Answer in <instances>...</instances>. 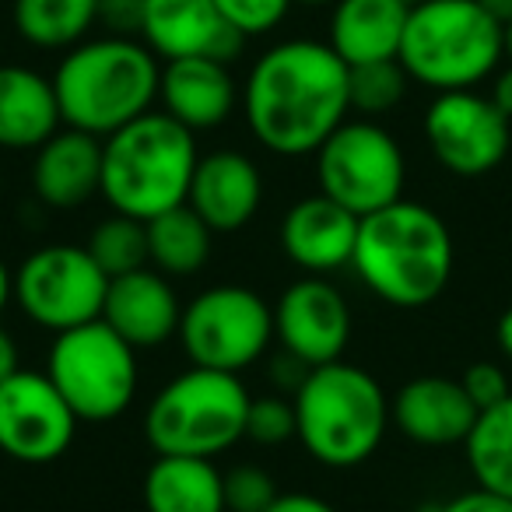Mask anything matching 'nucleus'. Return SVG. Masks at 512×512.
<instances>
[{"label": "nucleus", "instance_id": "obj_19", "mask_svg": "<svg viewBox=\"0 0 512 512\" xmlns=\"http://www.w3.org/2000/svg\"><path fill=\"white\" fill-rule=\"evenodd\" d=\"M102 320L134 351H151L179 334L183 302L165 274H158L155 267H141L109 281Z\"/></svg>", "mask_w": 512, "mask_h": 512}, {"label": "nucleus", "instance_id": "obj_2", "mask_svg": "<svg viewBox=\"0 0 512 512\" xmlns=\"http://www.w3.org/2000/svg\"><path fill=\"white\" fill-rule=\"evenodd\" d=\"M453 264V232L418 200H397L362 218L351 260L362 285L397 309L432 306L446 292Z\"/></svg>", "mask_w": 512, "mask_h": 512}, {"label": "nucleus", "instance_id": "obj_4", "mask_svg": "<svg viewBox=\"0 0 512 512\" xmlns=\"http://www.w3.org/2000/svg\"><path fill=\"white\" fill-rule=\"evenodd\" d=\"M193 130L165 116L162 109L137 116L116 134L102 137V193L116 214L151 221L183 207L197 172Z\"/></svg>", "mask_w": 512, "mask_h": 512}, {"label": "nucleus", "instance_id": "obj_37", "mask_svg": "<svg viewBox=\"0 0 512 512\" xmlns=\"http://www.w3.org/2000/svg\"><path fill=\"white\" fill-rule=\"evenodd\" d=\"M267 512H337L327 498L309 495V491H285L274 498V505Z\"/></svg>", "mask_w": 512, "mask_h": 512}, {"label": "nucleus", "instance_id": "obj_7", "mask_svg": "<svg viewBox=\"0 0 512 512\" xmlns=\"http://www.w3.org/2000/svg\"><path fill=\"white\" fill-rule=\"evenodd\" d=\"M249 390L242 376L190 365L151 397L144 411V439L158 456L214 460L246 439Z\"/></svg>", "mask_w": 512, "mask_h": 512}, {"label": "nucleus", "instance_id": "obj_45", "mask_svg": "<svg viewBox=\"0 0 512 512\" xmlns=\"http://www.w3.org/2000/svg\"><path fill=\"white\" fill-rule=\"evenodd\" d=\"M407 8H418V4H425V0H404Z\"/></svg>", "mask_w": 512, "mask_h": 512}, {"label": "nucleus", "instance_id": "obj_1", "mask_svg": "<svg viewBox=\"0 0 512 512\" xmlns=\"http://www.w3.org/2000/svg\"><path fill=\"white\" fill-rule=\"evenodd\" d=\"M351 67L320 39H285L249 67L242 113L253 137L278 158L316 155L351 113Z\"/></svg>", "mask_w": 512, "mask_h": 512}, {"label": "nucleus", "instance_id": "obj_35", "mask_svg": "<svg viewBox=\"0 0 512 512\" xmlns=\"http://www.w3.org/2000/svg\"><path fill=\"white\" fill-rule=\"evenodd\" d=\"M432 512H512V498L495 495V491L470 488L463 495L449 498L442 505H432Z\"/></svg>", "mask_w": 512, "mask_h": 512}, {"label": "nucleus", "instance_id": "obj_6", "mask_svg": "<svg viewBox=\"0 0 512 512\" xmlns=\"http://www.w3.org/2000/svg\"><path fill=\"white\" fill-rule=\"evenodd\" d=\"M505 29L477 0H425L411 8L400 43L407 78L439 92H463L498 71Z\"/></svg>", "mask_w": 512, "mask_h": 512}, {"label": "nucleus", "instance_id": "obj_16", "mask_svg": "<svg viewBox=\"0 0 512 512\" xmlns=\"http://www.w3.org/2000/svg\"><path fill=\"white\" fill-rule=\"evenodd\" d=\"M362 218L330 200L327 193H309L295 200L281 221V249L302 274L327 278L355 260Z\"/></svg>", "mask_w": 512, "mask_h": 512}, {"label": "nucleus", "instance_id": "obj_41", "mask_svg": "<svg viewBox=\"0 0 512 512\" xmlns=\"http://www.w3.org/2000/svg\"><path fill=\"white\" fill-rule=\"evenodd\" d=\"M495 337H498V348H502V355L512 362V309H505L502 320H498L495 327Z\"/></svg>", "mask_w": 512, "mask_h": 512}, {"label": "nucleus", "instance_id": "obj_42", "mask_svg": "<svg viewBox=\"0 0 512 512\" xmlns=\"http://www.w3.org/2000/svg\"><path fill=\"white\" fill-rule=\"evenodd\" d=\"M477 4H481V8L488 11V15L502 25V29L512 22V0H477Z\"/></svg>", "mask_w": 512, "mask_h": 512}, {"label": "nucleus", "instance_id": "obj_12", "mask_svg": "<svg viewBox=\"0 0 512 512\" xmlns=\"http://www.w3.org/2000/svg\"><path fill=\"white\" fill-rule=\"evenodd\" d=\"M425 141L435 162L460 179H477L505 162L512 144V120L498 113L488 95L474 88L439 92L425 109Z\"/></svg>", "mask_w": 512, "mask_h": 512}, {"label": "nucleus", "instance_id": "obj_36", "mask_svg": "<svg viewBox=\"0 0 512 512\" xmlns=\"http://www.w3.org/2000/svg\"><path fill=\"white\" fill-rule=\"evenodd\" d=\"M267 376H271V383L278 386V393H285V397H295V390L306 383L309 365L302 362V358L288 355V351L281 348V355L271 358V369H267Z\"/></svg>", "mask_w": 512, "mask_h": 512}, {"label": "nucleus", "instance_id": "obj_3", "mask_svg": "<svg viewBox=\"0 0 512 512\" xmlns=\"http://www.w3.org/2000/svg\"><path fill=\"white\" fill-rule=\"evenodd\" d=\"M162 85V60L144 39H85L53 71V92L64 127L109 137L137 116L151 113Z\"/></svg>", "mask_w": 512, "mask_h": 512}, {"label": "nucleus", "instance_id": "obj_40", "mask_svg": "<svg viewBox=\"0 0 512 512\" xmlns=\"http://www.w3.org/2000/svg\"><path fill=\"white\" fill-rule=\"evenodd\" d=\"M11 302H15V274L0 260V316H4V309H8Z\"/></svg>", "mask_w": 512, "mask_h": 512}, {"label": "nucleus", "instance_id": "obj_21", "mask_svg": "<svg viewBox=\"0 0 512 512\" xmlns=\"http://www.w3.org/2000/svg\"><path fill=\"white\" fill-rule=\"evenodd\" d=\"M32 193L53 211H74L102 193V137L60 127L36 151Z\"/></svg>", "mask_w": 512, "mask_h": 512}, {"label": "nucleus", "instance_id": "obj_18", "mask_svg": "<svg viewBox=\"0 0 512 512\" xmlns=\"http://www.w3.org/2000/svg\"><path fill=\"white\" fill-rule=\"evenodd\" d=\"M186 204L200 214L214 235H232L246 228L264 204V176L249 155L221 148L200 155Z\"/></svg>", "mask_w": 512, "mask_h": 512}, {"label": "nucleus", "instance_id": "obj_15", "mask_svg": "<svg viewBox=\"0 0 512 512\" xmlns=\"http://www.w3.org/2000/svg\"><path fill=\"white\" fill-rule=\"evenodd\" d=\"M141 39L158 60L214 57L232 64L246 46V36L221 18L214 0H144Z\"/></svg>", "mask_w": 512, "mask_h": 512}, {"label": "nucleus", "instance_id": "obj_25", "mask_svg": "<svg viewBox=\"0 0 512 512\" xmlns=\"http://www.w3.org/2000/svg\"><path fill=\"white\" fill-rule=\"evenodd\" d=\"M18 39L36 50H74L99 25V0H11Z\"/></svg>", "mask_w": 512, "mask_h": 512}, {"label": "nucleus", "instance_id": "obj_28", "mask_svg": "<svg viewBox=\"0 0 512 512\" xmlns=\"http://www.w3.org/2000/svg\"><path fill=\"white\" fill-rule=\"evenodd\" d=\"M88 253L95 264L113 278H123L130 271H141L148 264V221L127 218V214H109L88 235Z\"/></svg>", "mask_w": 512, "mask_h": 512}, {"label": "nucleus", "instance_id": "obj_5", "mask_svg": "<svg viewBox=\"0 0 512 512\" xmlns=\"http://www.w3.org/2000/svg\"><path fill=\"white\" fill-rule=\"evenodd\" d=\"M292 400L299 421L295 439L323 467L351 470L383 446L390 428V397L362 365L344 358L316 365Z\"/></svg>", "mask_w": 512, "mask_h": 512}, {"label": "nucleus", "instance_id": "obj_33", "mask_svg": "<svg viewBox=\"0 0 512 512\" xmlns=\"http://www.w3.org/2000/svg\"><path fill=\"white\" fill-rule=\"evenodd\" d=\"M460 383H463V390H467V397L474 400L477 411H488V407L502 404L512 393L509 376H505V369L495 362H474L460 376Z\"/></svg>", "mask_w": 512, "mask_h": 512}, {"label": "nucleus", "instance_id": "obj_24", "mask_svg": "<svg viewBox=\"0 0 512 512\" xmlns=\"http://www.w3.org/2000/svg\"><path fill=\"white\" fill-rule=\"evenodd\" d=\"M148 512H228L225 474L204 456H155L144 474Z\"/></svg>", "mask_w": 512, "mask_h": 512}, {"label": "nucleus", "instance_id": "obj_20", "mask_svg": "<svg viewBox=\"0 0 512 512\" xmlns=\"http://www.w3.org/2000/svg\"><path fill=\"white\" fill-rule=\"evenodd\" d=\"M162 113L183 123L186 130H214L235 113L242 102V88L235 85L228 64L214 57H183L162 64V85H158Z\"/></svg>", "mask_w": 512, "mask_h": 512}, {"label": "nucleus", "instance_id": "obj_14", "mask_svg": "<svg viewBox=\"0 0 512 512\" xmlns=\"http://www.w3.org/2000/svg\"><path fill=\"white\" fill-rule=\"evenodd\" d=\"M274 337L309 369L341 362L351 341V306L344 292L313 274L288 285L274 306Z\"/></svg>", "mask_w": 512, "mask_h": 512}, {"label": "nucleus", "instance_id": "obj_30", "mask_svg": "<svg viewBox=\"0 0 512 512\" xmlns=\"http://www.w3.org/2000/svg\"><path fill=\"white\" fill-rule=\"evenodd\" d=\"M299 421H295V400L285 393H267V397L249 400L246 414V439L256 446H281V442L295 439Z\"/></svg>", "mask_w": 512, "mask_h": 512}, {"label": "nucleus", "instance_id": "obj_34", "mask_svg": "<svg viewBox=\"0 0 512 512\" xmlns=\"http://www.w3.org/2000/svg\"><path fill=\"white\" fill-rule=\"evenodd\" d=\"M99 25L106 36L137 39L144 25V0H99Z\"/></svg>", "mask_w": 512, "mask_h": 512}, {"label": "nucleus", "instance_id": "obj_22", "mask_svg": "<svg viewBox=\"0 0 512 512\" xmlns=\"http://www.w3.org/2000/svg\"><path fill=\"white\" fill-rule=\"evenodd\" d=\"M60 127L53 78L25 64H0V148L39 151Z\"/></svg>", "mask_w": 512, "mask_h": 512}, {"label": "nucleus", "instance_id": "obj_43", "mask_svg": "<svg viewBox=\"0 0 512 512\" xmlns=\"http://www.w3.org/2000/svg\"><path fill=\"white\" fill-rule=\"evenodd\" d=\"M505 57H509V64H512V22L505 25Z\"/></svg>", "mask_w": 512, "mask_h": 512}, {"label": "nucleus", "instance_id": "obj_44", "mask_svg": "<svg viewBox=\"0 0 512 512\" xmlns=\"http://www.w3.org/2000/svg\"><path fill=\"white\" fill-rule=\"evenodd\" d=\"M295 4H309V8H323V4H330V8H334L337 0H295Z\"/></svg>", "mask_w": 512, "mask_h": 512}, {"label": "nucleus", "instance_id": "obj_8", "mask_svg": "<svg viewBox=\"0 0 512 512\" xmlns=\"http://www.w3.org/2000/svg\"><path fill=\"white\" fill-rule=\"evenodd\" d=\"M43 372L81 421H113L137 397V351L106 320L53 337Z\"/></svg>", "mask_w": 512, "mask_h": 512}, {"label": "nucleus", "instance_id": "obj_11", "mask_svg": "<svg viewBox=\"0 0 512 512\" xmlns=\"http://www.w3.org/2000/svg\"><path fill=\"white\" fill-rule=\"evenodd\" d=\"M109 274L95 264L88 246L50 242L32 249L15 271V302L36 327L50 334L102 320Z\"/></svg>", "mask_w": 512, "mask_h": 512}, {"label": "nucleus", "instance_id": "obj_32", "mask_svg": "<svg viewBox=\"0 0 512 512\" xmlns=\"http://www.w3.org/2000/svg\"><path fill=\"white\" fill-rule=\"evenodd\" d=\"M292 4L295 0H214V8L221 11V18L246 39L267 36L278 25H285Z\"/></svg>", "mask_w": 512, "mask_h": 512}, {"label": "nucleus", "instance_id": "obj_17", "mask_svg": "<svg viewBox=\"0 0 512 512\" xmlns=\"http://www.w3.org/2000/svg\"><path fill=\"white\" fill-rule=\"evenodd\" d=\"M477 407L460 379L418 376L404 383L390 400V421L404 439L418 446H463L477 425Z\"/></svg>", "mask_w": 512, "mask_h": 512}, {"label": "nucleus", "instance_id": "obj_13", "mask_svg": "<svg viewBox=\"0 0 512 512\" xmlns=\"http://www.w3.org/2000/svg\"><path fill=\"white\" fill-rule=\"evenodd\" d=\"M81 418L46 372L18 369L0 383V453L25 467H46L71 449Z\"/></svg>", "mask_w": 512, "mask_h": 512}, {"label": "nucleus", "instance_id": "obj_27", "mask_svg": "<svg viewBox=\"0 0 512 512\" xmlns=\"http://www.w3.org/2000/svg\"><path fill=\"white\" fill-rule=\"evenodd\" d=\"M477 488L512 498V393L502 404L477 414L474 432L463 442Z\"/></svg>", "mask_w": 512, "mask_h": 512}, {"label": "nucleus", "instance_id": "obj_26", "mask_svg": "<svg viewBox=\"0 0 512 512\" xmlns=\"http://www.w3.org/2000/svg\"><path fill=\"white\" fill-rule=\"evenodd\" d=\"M214 232L190 204L148 221V264L165 278H193L211 260Z\"/></svg>", "mask_w": 512, "mask_h": 512}, {"label": "nucleus", "instance_id": "obj_29", "mask_svg": "<svg viewBox=\"0 0 512 512\" xmlns=\"http://www.w3.org/2000/svg\"><path fill=\"white\" fill-rule=\"evenodd\" d=\"M407 85H411V78H407L400 60H376V64L351 67V74H348L351 109L362 113L365 120L393 113V109L404 102Z\"/></svg>", "mask_w": 512, "mask_h": 512}, {"label": "nucleus", "instance_id": "obj_31", "mask_svg": "<svg viewBox=\"0 0 512 512\" xmlns=\"http://www.w3.org/2000/svg\"><path fill=\"white\" fill-rule=\"evenodd\" d=\"M278 484L256 463H239L225 474V509L228 512H267L278 498Z\"/></svg>", "mask_w": 512, "mask_h": 512}, {"label": "nucleus", "instance_id": "obj_39", "mask_svg": "<svg viewBox=\"0 0 512 512\" xmlns=\"http://www.w3.org/2000/svg\"><path fill=\"white\" fill-rule=\"evenodd\" d=\"M491 102L498 106V113L505 116V120H512V64L505 67V71L495 74V85H491Z\"/></svg>", "mask_w": 512, "mask_h": 512}, {"label": "nucleus", "instance_id": "obj_23", "mask_svg": "<svg viewBox=\"0 0 512 512\" xmlns=\"http://www.w3.org/2000/svg\"><path fill=\"white\" fill-rule=\"evenodd\" d=\"M404 0H337L327 43L348 67L397 60L407 29Z\"/></svg>", "mask_w": 512, "mask_h": 512}, {"label": "nucleus", "instance_id": "obj_10", "mask_svg": "<svg viewBox=\"0 0 512 512\" xmlns=\"http://www.w3.org/2000/svg\"><path fill=\"white\" fill-rule=\"evenodd\" d=\"M320 193L358 218L404 200L407 158L400 141L376 120H344L316 151Z\"/></svg>", "mask_w": 512, "mask_h": 512}, {"label": "nucleus", "instance_id": "obj_38", "mask_svg": "<svg viewBox=\"0 0 512 512\" xmlns=\"http://www.w3.org/2000/svg\"><path fill=\"white\" fill-rule=\"evenodd\" d=\"M22 369V355H18V341L11 337V330L0 327V383L11 379Z\"/></svg>", "mask_w": 512, "mask_h": 512}, {"label": "nucleus", "instance_id": "obj_9", "mask_svg": "<svg viewBox=\"0 0 512 512\" xmlns=\"http://www.w3.org/2000/svg\"><path fill=\"white\" fill-rule=\"evenodd\" d=\"M176 337L190 365L242 376L274 344V306L246 285L204 288L183 306Z\"/></svg>", "mask_w": 512, "mask_h": 512}]
</instances>
